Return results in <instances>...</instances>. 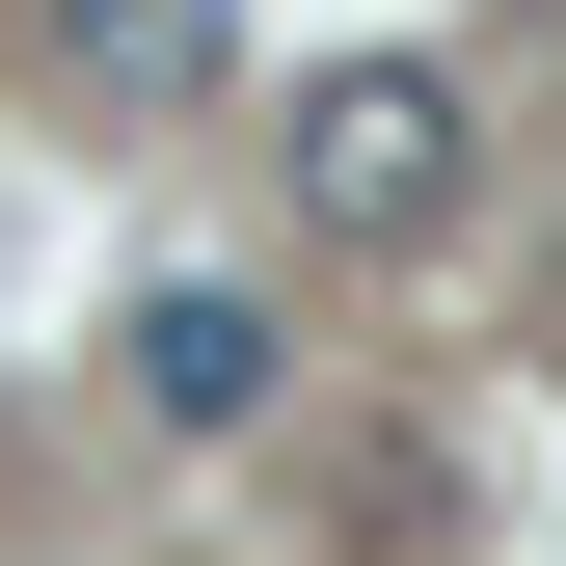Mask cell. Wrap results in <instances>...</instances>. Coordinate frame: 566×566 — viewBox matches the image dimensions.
<instances>
[{"mask_svg":"<svg viewBox=\"0 0 566 566\" xmlns=\"http://www.w3.org/2000/svg\"><path fill=\"white\" fill-rule=\"evenodd\" d=\"M297 217H324V243H432V217H459V82H432V54L297 82Z\"/></svg>","mask_w":566,"mask_h":566,"instance_id":"1","label":"cell"},{"mask_svg":"<svg viewBox=\"0 0 566 566\" xmlns=\"http://www.w3.org/2000/svg\"><path fill=\"white\" fill-rule=\"evenodd\" d=\"M243 54V0H28V82H82V108H189Z\"/></svg>","mask_w":566,"mask_h":566,"instance_id":"2","label":"cell"},{"mask_svg":"<svg viewBox=\"0 0 566 566\" xmlns=\"http://www.w3.org/2000/svg\"><path fill=\"white\" fill-rule=\"evenodd\" d=\"M135 405H163V432H243L270 405V297L243 270H163V297H135Z\"/></svg>","mask_w":566,"mask_h":566,"instance_id":"3","label":"cell"}]
</instances>
